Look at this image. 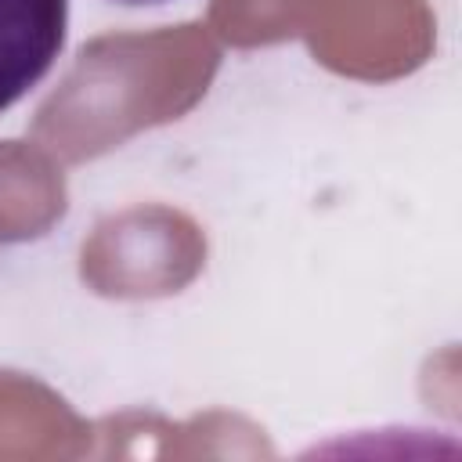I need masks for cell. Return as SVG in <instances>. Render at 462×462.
Segmentation results:
<instances>
[{
    "mask_svg": "<svg viewBox=\"0 0 462 462\" xmlns=\"http://www.w3.org/2000/svg\"><path fill=\"white\" fill-rule=\"evenodd\" d=\"M65 29L69 0H0V112L54 69Z\"/></svg>",
    "mask_w": 462,
    "mask_h": 462,
    "instance_id": "6da1fadb",
    "label": "cell"
},
{
    "mask_svg": "<svg viewBox=\"0 0 462 462\" xmlns=\"http://www.w3.org/2000/svg\"><path fill=\"white\" fill-rule=\"evenodd\" d=\"M119 4H162V0H119Z\"/></svg>",
    "mask_w": 462,
    "mask_h": 462,
    "instance_id": "7a4b0ae2",
    "label": "cell"
}]
</instances>
